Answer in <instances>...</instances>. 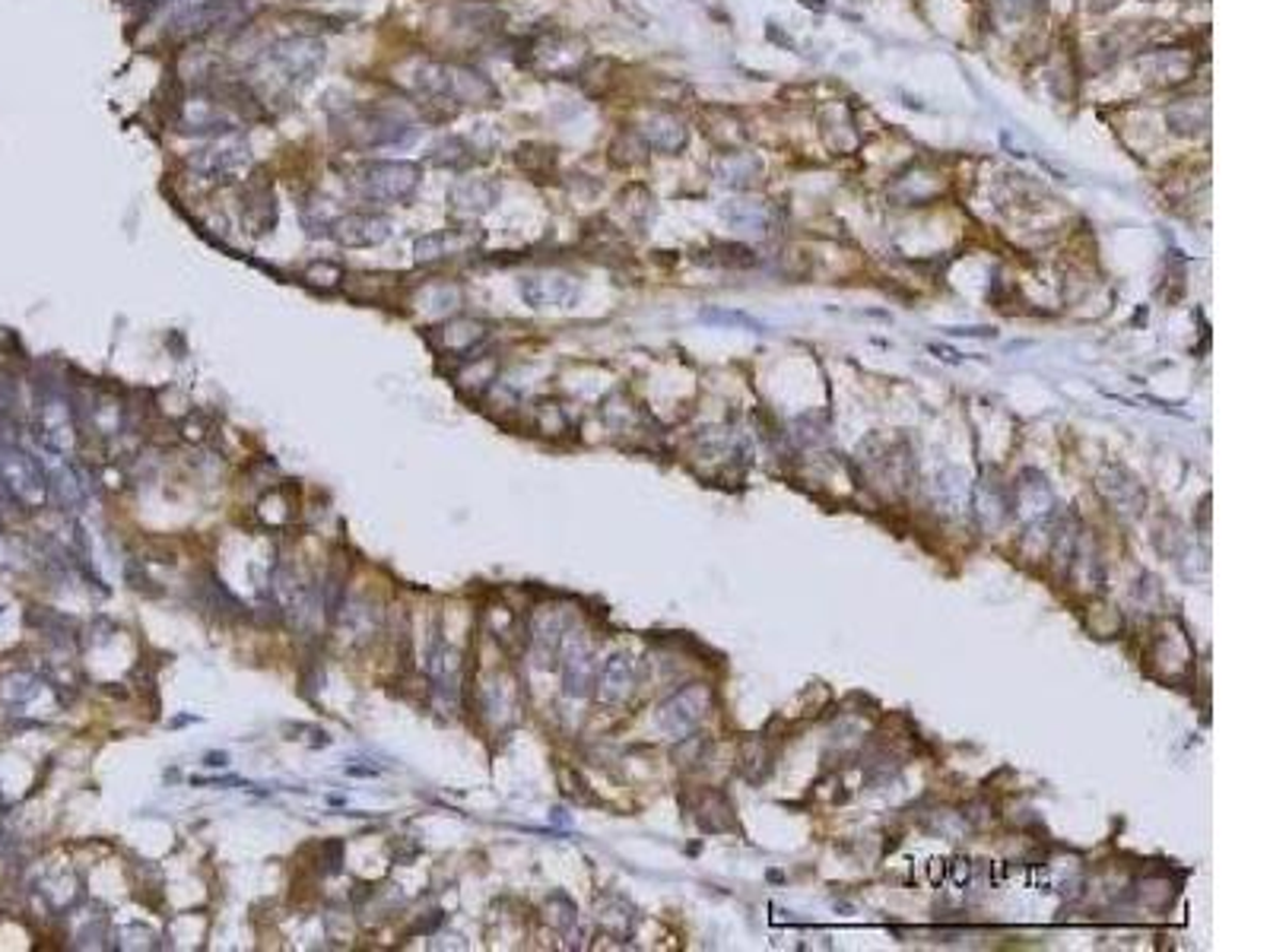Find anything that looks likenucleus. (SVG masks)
Returning a JSON list of instances; mask_svg holds the SVG:
<instances>
[{"label": "nucleus", "mask_w": 1270, "mask_h": 952, "mask_svg": "<svg viewBox=\"0 0 1270 952\" xmlns=\"http://www.w3.org/2000/svg\"><path fill=\"white\" fill-rule=\"evenodd\" d=\"M499 204V185L490 178H458L448 188V207L458 217L477 220L483 213H490Z\"/></svg>", "instance_id": "13"}, {"label": "nucleus", "mask_w": 1270, "mask_h": 952, "mask_svg": "<svg viewBox=\"0 0 1270 952\" xmlns=\"http://www.w3.org/2000/svg\"><path fill=\"white\" fill-rule=\"evenodd\" d=\"M118 937L125 940V943H122L125 950H153V947H156V943H153V940H156V934H153V931H146V927H140V924L122 927V931H118Z\"/></svg>", "instance_id": "29"}, {"label": "nucleus", "mask_w": 1270, "mask_h": 952, "mask_svg": "<svg viewBox=\"0 0 1270 952\" xmlns=\"http://www.w3.org/2000/svg\"><path fill=\"white\" fill-rule=\"evenodd\" d=\"M975 518L985 530H998L1014 518V492L998 479H982L975 486Z\"/></svg>", "instance_id": "14"}, {"label": "nucleus", "mask_w": 1270, "mask_h": 952, "mask_svg": "<svg viewBox=\"0 0 1270 952\" xmlns=\"http://www.w3.org/2000/svg\"><path fill=\"white\" fill-rule=\"evenodd\" d=\"M530 308H569L578 299V283L566 273H530L518 283Z\"/></svg>", "instance_id": "8"}, {"label": "nucleus", "mask_w": 1270, "mask_h": 952, "mask_svg": "<svg viewBox=\"0 0 1270 952\" xmlns=\"http://www.w3.org/2000/svg\"><path fill=\"white\" fill-rule=\"evenodd\" d=\"M721 217L731 223V226H737V229H747V233H765V226H768V210H765V204H750V201H737V204H728L725 210H721Z\"/></svg>", "instance_id": "25"}, {"label": "nucleus", "mask_w": 1270, "mask_h": 952, "mask_svg": "<svg viewBox=\"0 0 1270 952\" xmlns=\"http://www.w3.org/2000/svg\"><path fill=\"white\" fill-rule=\"evenodd\" d=\"M264 64L289 86H308L324 64V45L312 35L280 38L264 51Z\"/></svg>", "instance_id": "3"}, {"label": "nucleus", "mask_w": 1270, "mask_h": 952, "mask_svg": "<svg viewBox=\"0 0 1270 952\" xmlns=\"http://www.w3.org/2000/svg\"><path fill=\"white\" fill-rule=\"evenodd\" d=\"M562 635H566V629H562V622H559V616H556V613H550V616L543 613V616H537V619H534L530 638H534V651H537L540 664H553V661L559 657Z\"/></svg>", "instance_id": "20"}, {"label": "nucleus", "mask_w": 1270, "mask_h": 952, "mask_svg": "<svg viewBox=\"0 0 1270 952\" xmlns=\"http://www.w3.org/2000/svg\"><path fill=\"white\" fill-rule=\"evenodd\" d=\"M226 762H229V756H226V752H220V756H210V759H207V765H213V768H217V765H226Z\"/></svg>", "instance_id": "32"}, {"label": "nucleus", "mask_w": 1270, "mask_h": 952, "mask_svg": "<svg viewBox=\"0 0 1270 952\" xmlns=\"http://www.w3.org/2000/svg\"><path fill=\"white\" fill-rule=\"evenodd\" d=\"M709 709H712V689L705 683H693V686H683L673 696H667L657 705L654 720L667 736L683 740V736L696 733V727L705 720Z\"/></svg>", "instance_id": "4"}, {"label": "nucleus", "mask_w": 1270, "mask_h": 952, "mask_svg": "<svg viewBox=\"0 0 1270 952\" xmlns=\"http://www.w3.org/2000/svg\"><path fill=\"white\" fill-rule=\"evenodd\" d=\"M1149 67H1153V77H1159V83L1175 86V83H1185V80L1191 77L1194 61H1191V54H1185V51H1169V54L1159 51V54L1149 58Z\"/></svg>", "instance_id": "24"}, {"label": "nucleus", "mask_w": 1270, "mask_h": 952, "mask_svg": "<svg viewBox=\"0 0 1270 952\" xmlns=\"http://www.w3.org/2000/svg\"><path fill=\"white\" fill-rule=\"evenodd\" d=\"M328 236L344 248H372L391 236V223L379 213H347L331 220Z\"/></svg>", "instance_id": "11"}, {"label": "nucleus", "mask_w": 1270, "mask_h": 952, "mask_svg": "<svg viewBox=\"0 0 1270 952\" xmlns=\"http://www.w3.org/2000/svg\"><path fill=\"white\" fill-rule=\"evenodd\" d=\"M559 667H562V693L569 699H585L594 689L598 680V664L594 651L585 641L582 632H566L559 645Z\"/></svg>", "instance_id": "7"}, {"label": "nucleus", "mask_w": 1270, "mask_h": 952, "mask_svg": "<svg viewBox=\"0 0 1270 952\" xmlns=\"http://www.w3.org/2000/svg\"><path fill=\"white\" fill-rule=\"evenodd\" d=\"M249 19V3L242 0H207V3H194L188 10H181L172 19V32L181 38H201L210 32H223V29H236Z\"/></svg>", "instance_id": "5"}, {"label": "nucleus", "mask_w": 1270, "mask_h": 952, "mask_svg": "<svg viewBox=\"0 0 1270 952\" xmlns=\"http://www.w3.org/2000/svg\"><path fill=\"white\" fill-rule=\"evenodd\" d=\"M934 502L947 514H963L966 511V476L953 467L940 471L934 479Z\"/></svg>", "instance_id": "22"}, {"label": "nucleus", "mask_w": 1270, "mask_h": 952, "mask_svg": "<svg viewBox=\"0 0 1270 952\" xmlns=\"http://www.w3.org/2000/svg\"><path fill=\"white\" fill-rule=\"evenodd\" d=\"M423 181V169L416 162H394V159H372L356 165L350 185L363 201L372 204H407Z\"/></svg>", "instance_id": "2"}, {"label": "nucleus", "mask_w": 1270, "mask_h": 952, "mask_svg": "<svg viewBox=\"0 0 1270 952\" xmlns=\"http://www.w3.org/2000/svg\"><path fill=\"white\" fill-rule=\"evenodd\" d=\"M413 86L426 106H445L448 115H455L461 106H490L496 99V86L471 67L423 64L413 77Z\"/></svg>", "instance_id": "1"}, {"label": "nucleus", "mask_w": 1270, "mask_h": 952, "mask_svg": "<svg viewBox=\"0 0 1270 952\" xmlns=\"http://www.w3.org/2000/svg\"><path fill=\"white\" fill-rule=\"evenodd\" d=\"M514 159H518V165H521L527 175L543 178V175H550L553 165H556V149L540 146V143H521L518 153H514Z\"/></svg>", "instance_id": "26"}, {"label": "nucleus", "mask_w": 1270, "mask_h": 952, "mask_svg": "<svg viewBox=\"0 0 1270 952\" xmlns=\"http://www.w3.org/2000/svg\"><path fill=\"white\" fill-rule=\"evenodd\" d=\"M638 137H641L648 146L661 149V153H680V149L686 146V140H689L683 118H677V115H670V112L651 115V118L641 124V133H638Z\"/></svg>", "instance_id": "18"}, {"label": "nucleus", "mask_w": 1270, "mask_h": 952, "mask_svg": "<svg viewBox=\"0 0 1270 952\" xmlns=\"http://www.w3.org/2000/svg\"><path fill=\"white\" fill-rule=\"evenodd\" d=\"M635 683H638V670H635L633 654H626V651L610 654L594 680L604 705H623L635 693Z\"/></svg>", "instance_id": "12"}, {"label": "nucleus", "mask_w": 1270, "mask_h": 952, "mask_svg": "<svg viewBox=\"0 0 1270 952\" xmlns=\"http://www.w3.org/2000/svg\"><path fill=\"white\" fill-rule=\"evenodd\" d=\"M429 162L439 165V169H451V172L471 169V165H474V143H471L467 137L451 133V137H445L439 146H432Z\"/></svg>", "instance_id": "23"}, {"label": "nucleus", "mask_w": 1270, "mask_h": 952, "mask_svg": "<svg viewBox=\"0 0 1270 952\" xmlns=\"http://www.w3.org/2000/svg\"><path fill=\"white\" fill-rule=\"evenodd\" d=\"M1099 492L1106 495V502L1118 511V514H1125V518H1138V514H1143V508H1146V489L1141 486V479L1131 474V471H1125V467H1118V464H1109V467H1102V474H1099Z\"/></svg>", "instance_id": "9"}, {"label": "nucleus", "mask_w": 1270, "mask_h": 952, "mask_svg": "<svg viewBox=\"0 0 1270 952\" xmlns=\"http://www.w3.org/2000/svg\"><path fill=\"white\" fill-rule=\"evenodd\" d=\"M249 159H252L249 140L242 133H226V137H217L213 143H207L204 149H197L191 156V169L207 181H229L236 172H242L249 165Z\"/></svg>", "instance_id": "6"}, {"label": "nucleus", "mask_w": 1270, "mask_h": 952, "mask_svg": "<svg viewBox=\"0 0 1270 952\" xmlns=\"http://www.w3.org/2000/svg\"><path fill=\"white\" fill-rule=\"evenodd\" d=\"M1001 3H1004V10H1007L1011 16H1022V13H1026V10H1032L1038 0H1001Z\"/></svg>", "instance_id": "30"}, {"label": "nucleus", "mask_w": 1270, "mask_h": 952, "mask_svg": "<svg viewBox=\"0 0 1270 952\" xmlns=\"http://www.w3.org/2000/svg\"><path fill=\"white\" fill-rule=\"evenodd\" d=\"M0 479L3 486L22 498L26 505H38L45 502V476L35 467L32 458L19 455V451H3L0 455Z\"/></svg>", "instance_id": "10"}, {"label": "nucleus", "mask_w": 1270, "mask_h": 952, "mask_svg": "<svg viewBox=\"0 0 1270 952\" xmlns=\"http://www.w3.org/2000/svg\"><path fill=\"white\" fill-rule=\"evenodd\" d=\"M1122 0H1086V6L1093 10V13H1109L1112 6H1118Z\"/></svg>", "instance_id": "31"}, {"label": "nucleus", "mask_w": 1270, "mask_h": 952, "mask_svg": "<svg viewBox=\"0 0 1270 952\" xmlns=\"http://www.w3.org/2000/svg\"><path fill=\"white\" fill-rule=\"evenodd\" d=\"M1054 505V495L1045 482V476L1038 471H1026L1019 476V482L1014 486V514H1019L1022 521H1042Z\"/></svg>", "instance_id": "15"}, {"label": "nucleus", "mask_w": 1270, "mask_h": 952, "mask_svg": "<svg viewBox=\"0 0 1270 952\" xmlns=\"http://www.w3.org/2000/svg\"><path fill=\"white\" fill-rule=\"evenodd\" d=\"M242 217H245V223L252 226L254 236H267V233L276 226V201H273V191H270V185L257 181V175L249 178V185H245V194H242Z\"/></svg>", "instance_id": "16"}, {"label": "nucleus", "mask_w": 1270, "mask_h": 952, "mask_svg": "<svg viewBox=\"0 0 1270 952\" xmlns=\"http://www.w3.org/2000/svg\"><path fill=\"white\" fill-rule=\"evenodd\" d=\"M715 175H718L721 185H728V188H750L762 175V162L757 156H747V153H731V156H725V159L718 162Z\"/></svg>", "instance_id": "21"}, {"label": "nucleus", "mask_w": 1270, "mask_h": 952, "mask_svg": "<svg viewBox=\"0 0 1270 952\" xmlns=\"http://www.w3.org/2000/svg\"><path fill=\"white\" fill-rule=\"evenodd\" d=\"M696 820L705 832H728L734 829V810L721 791H705L696 804Z\"/></svg>", "instance_id": "19"}, {"label": "nucleus", "mask_w": 1270, "mask_h": 952, "mask_svg": "<svg viewBox=\"0 0 1270 952\" xmlns=\"http://www.w3.org/2000/svg\"><path fill=\"white\" fill-rule=\"evenodd\" d=\"M146 3H153V6H162V3H172V0H146Z\"/></svg>", "instance_id": "34"}, {"label": "nucleus", "mask_w": 1270, "mask_h": 952, "mask_svg": "<svg viewBox=\"0 0 1270 952\" xmlns=\"http://www.w3.org/2000/svg\"><path fill=\"white\" fill-rule=\"evenodd\" d=\"M1204 124H1207V115H1197L1194 106H1175V109L1169 112V127H1172L1175 133H1197Z\"/></svg>", "instance_id": "28"}, {"label": "nucleus", "mask_w": 1270, "mask_h": 952, "mask_svg": "<svg viewBox=\"0 0 1270 952\" xmlns=\"http://www.w3.org/2000/svg\"><path fill=\"white\" fill-rule=\"evenodd\" d=\"M712 260L725 264V267H753L757 264L753 251L744 248V244H734V241H715L712 244Z\"/></svg>", "instance_id": "27"}, {"label": "nucleus", "mask_w": 1270, "mask_h": 952, "mask_svg": "<svg viewBox=\"0 0 1270 952\" xmlns=\"http://www.w3.org/2000/svg\"><path fill=\"white\" fill-rule=\"evenodd\" d=\"M480 238L483 236L474 229H442V233H429V236L419 238L413 251H416V260L429 264V260H439L448 254H464L467 248H477Z\"/></svg>", "instance_id": "17"}, {"label": "nucleus", "mask_w": 1270, "mask_h": 952, "mask_svg": "<svg viewBox=\"0 0 1270 952\" xmlns=\"http://www.w3.org/2000/svg\"><path fill=\"white\" fill-rule=\"evenodd\" d=\"M804 3H807V6H816V10H823V6H826L823 0H804Z\"/></svg>", "instance_id": "33"}]
</instances>
